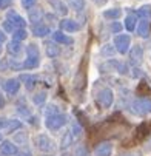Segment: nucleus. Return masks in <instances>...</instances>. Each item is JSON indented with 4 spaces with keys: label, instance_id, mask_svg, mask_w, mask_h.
<instances>
[{
    "label": "nucleus",
    "instance_id": "obj_47",
    "mask_svg": "<svg viewBox=\"0 0 151 156\" xmlns=\"http://www.w3.org/2000/svg\"><path fill=\"white\" fill-rule=\"evenodd\" d=\"M0 141H2V135H0Z\"/></svg>",
    "mask_w": 151,
    "mask_h": 156
},
{
    "label": "nucleus",
    "instance_id": "obj_3",
    "mask_svg": "<svg viewBox=\"0 0 151 156\" xmlns=\"http://www.w3.org/2000/svg\"><path fill=\"white\" fill-rule=\"evenodd\" d=\"M113 101H114L113 90H110V88H102V90L99 91V94H97V102H99L103 108L111 107Z\"/></svg>",
    "mask_w": 151,
    "mask_h": 156
},
{
    "label": "nucleus",
    "instance_id": "obj_38",
    "mask_svg": "<svg viewBox=\"0 0 151 156\" xmlns=\"http://www.w3.org/2000/svg\"><path fill=\"white\" fill-rule=\"evenodd\" d=\"M14 139H15L17 142H20V144H26V139H28V136H26V133H20V135H17Z\"/></svg>",
    "mask_w": 151,
    "mask_h": 156
},
{
    "label": "nucleus",
    "instance_id": "obj_13",
    "mask_svg": "<svg viewBox=\"0 0 151 156\" xmlns=\"http://www.w3.org/2000/svg\"><path fill=\"white\" fill-rule=\"evenodd\" d=\"M19 88H20V82L17 79H9L5 82V91L8 94H15L19 91Z\"/></svg>",
    "mask_w": 151,
    "mask_h": 156
},
{
    "label": "nucleus",
    "instance_id": "obj_21",
    "mask_svg": "<svg viewBox=\"0 0 151 156\" xmlns=\"http://www.w3.org/2000/svg\"><path fill=\"white\" fill-rule=\"evenodd\" d=\"M114 54H116V48L111 43H106V45H103L100 48V56H103V57H114Z\"/></svg>",
    "mask_w": 151,
    "mask_h": 156
},
{
    "label": "nucleus",
    "instance_id": "obj_29",
    "mask_svg": "<svg viewBox=\"0 0 151 156\" xmlns=\"http://www.w3.org/2000/svg\"><path fill=\"white\" fill-rule=\"evenodd\" d=\"M22 127V124L19 122V121H15V119H11V121H8L6 122V127H5V130L8 131V133H12L14 130H17V128H20Z\"/></svg>",
    "mask_w": 151,
    "mask_h": 156
},
{
    "label": "nucleus",
    "instance_id": "obj_33",
    "mask_svg": "<svg viewBox=\"0 0 151 156\" xmlns=\"http://www.w3.org/2000/svg\"><path fill=\"white\" fill-rule=\"evenodd\" d=\"M70 133H71V135H73V138H74V139L80 138V135H82V128H80V125H79V124H74Z\"/></svg>",
    "mask_w": 151,
    "mask_h": 156
},
{
    "label": "nucleus",
    "instance_id": "obj_7",
    "mask_svg": "<svg viewBox=\"0 0 151 156\" xmlns=\"http://www.w3.org/2000/svg\"><path fill=\"white\" fill-rule=\"evenodd\" d=\"M119 66H120V62H119V60L110 59V60L103 62V63L99 66V70H100L102 73H113V71H119Z\"/></svg>",
    "mask_w": 151,
    "mask_h": 156
},
{
    "label": "nucleus",
    "instance_id": "obj_27",
    "mask_svg": "<svg viewBox=\"0 0 151 156\" xmlns=\"http://www.w3.org/2000/svg\"><path fill=\"white\" fill-rule=\"evenodd\" d=\"M74 85H76V88H83V87H85V73H83V70H80V71L76 74V77H74Z\"/></svg>",
    "mask_w": 151,
    "mask_h": 156
},
{
    "label": "nucleus",
    "instance_id": "obj_15",
    "mask_svg": "<svg viewBox=\"0 0 151 156\" xmlns=\"http://www.w3.org/2000/svg\"><path fill=\"white\" fill-rule=\"evenodd\" d=\"M148 34H149V22L146 19H142L137 25V36L148 37Z\"/></svg>",
    "mask_w": 151,
    "mask_h": 156
},
{
    "label": "nucleus",
    "instance_id": "obj_5",
    "mask_svg": "<svg viewBox=\"0 0 151 156\" xmlns=\"http://www.w3.org/2000/svg\"><path fill=\"white\" fill-rule=\"evenodd\" d=\"M36 145H37L39 150L45 151V153H50V151L54 150V142H53L46 135H39V136L36 138Z\"/></svg>",
    "mask_w": 151,
    "mask_h": 156
},
{
    "label": "nucleus",
    "instance_id": "obj_2",
    "mask_svg": "<svg viewBox=\"0 0 151 156\" xmlns=\"http://www.w3.org/2000/svg\"><path fill=\"white\" fill-rule=\"evenodd\" d=\"M68 122V118L65 115H60V113H56V115H51L46 118V127L50 130H59L60 127H63L65 124Z\"/></svg>",
    "mask_w": 151,
    "mask_h": 156
},
{
    "label": "nucleus",
    "instance_id": "obj_26",
    "mask_svg": "<svg viewBox=\"0 0 151 156\" xmlns=\"http://www.w3.org/2000/svg\"><path fill=\"white\" fill-rule=\"evenodd\" d=\"M12 36H14V40L22 42V40H25V39H26L28 33H26V30H25V28H15V30H14V33H12Z\"/></svg>",
    "mask_w": 151,
    "mask_h": 156
},
{
    "label": "nucleus",
    "instance_id": "obj_31",
    "mask_svg": "<svg viewBox=\"0 0 151 156\" xmlns=\"http://www.w3.org/2000/svg\"><path fill=\"white\" fill-rule=\"evenodd\" d=\"M137 16L148 20V19L151 17V6H142V8L137 11Z\"/></svg>",
    "mask_w": 151,
    "mask_h": 156
},
{
    "label": "nucleus",
    "instance_id": "obj_34",
    "mask_svg": "<svg viewBox=\"0 0 151 156\" xmlns=\"http://www.w3.org/2000/svg\"><path fill=\"white\" fill-rule=\"evenodd\" d=\"M45 99H46V94L45 93H37L33 101H34V104H43V102H45Z\"/></svg>",
    "mask_w": 151,
    "mask_h": 156
},
{
    "label": "nucleus",
    "instance_id": "obj_25",
    "mask_svg": "<svg viewBox=\"0 0 151 156\" xmlns=\"http://www.w3.org/2000/svg\"><path fill=\"white\" fill-rule=\"evenodd\" d=\"M60 54V48L56 43H46V56L48 57H57Z\"/></svg>",
    "mask_w": 151,
    "mask_h": 156
},
{
    "label": "nucleus",
    "instance_id": "obj_36",
    "mask_svg": "<svg viewBox=\"0 0 151 156\" xmlns=\"http://www.w3.org/2000/svg\"><path fill=\"white\" fill-rule=\"evenodd\" d=\"M76 156H88V150H86L83 145H79L76 148Z\"/></svg>",
    "mask_w": 151,
    "mask_h": 156
},
{
    "label": "nucleus",
    "instance_id": "obj_20",
    "mask_svg": "<svg viewBox=\"0 0 151 156\" xmlns=\"http://www.w3.org/2000/svg\"><path fill=\"white\" fill-rule=\"evenodd\" d=\"M42 17H43L42 8H33V9H29V20L33 22V23H39V22L42 20Z\"/></svg>",
    "mask_w": 151,
    "mask_h": 156
},
{
    "label": "nucleus",
    "instance_id": "obj_41",
    "mask_svg": "<svg viewBox=\"0 0 151 156\" xmlns=\"http://www.w3.org/2000/svg\"><path fill=\"white\" fill-rule=\"evenodd\" d=\"M111 30H113L114 33H119V31L122 30V27H120L119 23H113V25H111Z\"/></svg>",
    "mask_w": 151,
    "mask_h": 156
},
{
    "label": "nucleus",
    "instance_id": "obj_32",
    "mask_svg": "<svg viewBox=\"0 0 151 156\" xmlns=\"http://www.w3.org/2000/svg\"><path fill=\"white\" fill-rule=\"evenodd\" d=\"M146 128H148V125H146V124H142V125L137 128V139H143V138L148 135Z\"/></svg>",
    "mask_w": 151,
    "mask_h": 156
},
{
    "label": "nucleus",
    "instance_id": "obj_43",
    "mask_svg": "<svg viewBox=\"0 0 151 156\" xmlns=\"http://www.w3.org/2000/svg\"><path fill=\"white\" fill-rule=\"evenodd\" d=\"M6 40V36H5V33L3 31H0V45H2V43Z\"/></svg>",
    "mask_w": 151,
    "mask_h": 156
},
{
    "label": "nucleus",
    "instance_id": "obj_19",
    "mask_svg": "<svg viewBox=\"0 0 151 156\" xmlns=\"http://www.w3.org/2000/svg\"><path fill=\"white\" fill-rule=\"evenodd\" d=\"M122 16V9L120 8H113V9H106L103 11V17L110 19V20H117Z\"/></svg>",
    "mask_w": 151,
    "mask_h": 156
},
{
    "label": "nucleus",
    "instance_id": "obj_17",
    "mask_svg": "<svg viewBox=\"0 0 151 156\" xmlns=\"http://www.w3.org/2000/svg\"><path fill=\"white\" fill-rule=\"evenodd\" d=\"M39 63H40V57H31V56H28L26 60L22 63V66L26 68V70H33V68H37Z\"/></svg>",
    "mask_w": 151,
    "mask_h": 156
},
{
    "label": "nucleus",
    "instance_id": "obj_39",
    "mask_svg": "<svg viewBox=\"0 0 151 156\" xmlns=\"http://www.w3.org/2000/svg\"><path fill=\"white\" fill-rule=\"evenodd\" d=\"M45 113H46V116L56 115V113H57V107H56V105H48V108L45 110Z\"/></svg>",
    "mask_w": 151,
    "mask_h": 156
},
{
    "label": "nucleus",
    "instance_id": "obj_46",
    "mask_svg": "<svg viewBox=\"0 0 151 156\" xmlns=\"http://www.w3.org/2000/svg\"><path fill=\"white\" fill-rule=\"evenodd\" d=\"M94 2H96L97 5H103V3L106 2V0H94Z\"/></svg>",
    "mask_w": 151,
    "mask_h": 156
},
{
    "label": "nucleus",
    "instance_id": "obj_6",
    "mask_svg": "<svg viewBox=\"0 0 151 156\" xmlns=\"http://www.w3.org/2000/svg\"><path fill=\"white\" fill-rule=\"evenodd\" d=\"M111 151H113V145L108 141H103V142L97 144L96 148H94L96 156H111Z\"/></svg>",
    "mask_w": 151,
    "mask_h": 156
},
{
    "label": "nucleus",
    "instance_id": "obj_28",
    "mask_svg": "<svg viewBox=\"0 0 151 156\" xmlns=\"http://www.w3.org/2000/svg\"><path fill=\"white\" fill-rule=\"evenodd\" d=\"M73 141H74V138H73V135L68 131V133H65L63 135V138H62V144H60V147L62 148H68L71 144H73Z\"/></svg>",
    "mask_w": 151,
    "mask_h": 156
},
{
    "label": "nucleus",
    "instance_id": "obj_18",
    "mask_svg": "<svg viewBox=\"0 0 151 156\" xmlns=\"http://www.w3.org/2000/svg\"><path fill=\"white\" fill-rule=\"evenodd\" d=\"M20 80H23V83H25V87L28 88V90H33L34 85H36L37 77L33 76V74H22V76H20Z\"/></svg>",
    "mask_w": 151,
    "mask_h": 156
},
{
    "label": "nucleus",
    "instance_id": "obj_16",
    "mask_svg": "<svg viewBox=\"0 0 151 156\" xmlns=\"http://www.w3.org/2000/svg\"><path fill=\"white\" fill-rule=\"evenodd\" d=\"M48 2L51 3V6H53L59 14H62V16H67V14H68V8L63 5L62 0H48Z\"/></svg>",
    "mask_w": 151,
    "mask_h": 156
},
{
    "label": "nucleus",
    "instance_id": "obj_35",
    "mask_svg": "<svg viewBox=\"0 0 151 156\" xmlns=\"http://www.w3.org/2000/svg\"><path fill=\"white\" fill-rule=\"evenodd\" d=\"M3 30L6 31V33H14V30H15V27L11 23L9 20H5L3 22Z\"/></svg>",
    "mask_w": 151,
    "mask_h": 156
},
{
    "label": "nucleus",
    "instance_id": "obj_4",
    "mask_svg": "<svg viewBox=\"0 0 151 156\" xmlns=\"http://www.w3.org/2000/svg\"><path fill=\"white\" fill-rule=\"evenodd\" d=\"M133 110L137 115H148L151 113V99H136L133 102Z\"/></svg>",
    "mask_w": 151,
    "mask_h": 156
},
{
    "label": "nucleus",
    "instance_id": "obj_14",
    "mask_svg": "<svg viewBox=\"0 0 151 156\" xmlns=\"http://www.w3.org/2000/svg\"><path fill=\"white\" fill-rule=\"evenodd\" d=\"M33 34L36 37H45L50 34V28L46 25H43V23H34L33 27Z\"/></svg>",
    "mask_w": 151,
    "mask_h": 156
},
{
    "label": "nucleus",
    "instance_id": "obj_45",
    "mask_svg": "<svg viewBox=\"0 0 151 156\" xmlns=\"http://www.w3.org/2000/svg\"><path fill=\"white\" fill-rule=\"evenodd\" d=\"M120 156H140V153L134 151V153H125V154H120Z\"/></svg>",
    "mask_w": 151,
    "mask_h": 156
},
{
    "label": "nucleus",
    "instance_id": "obj_11",
    "mask_svg": "<svg viewBox=\"0 0 151 156\" xmlns=\"http://www.w3.org/2000/svg\"><path fill=\"white\" fill-rule=\"evenodd\" d=\"M0 153H2L3 156H14L17 153V147L9 142V141H5L2 145H0Z\"/></svg>",
    "mask_w": 151,
    "mask_h": 156
},
{
    "label": "nucleus",
    "instance_id": "obj_8",
    "mask_svg": "<svg viewBox=\"0 0 151 156\" xmlns=\"http://www.w3.org/2000/svg\"><path fill=\"white\" fill-rule=\"evenodd\" d=\"M6 20H9L15 28H25V25H26V20L22 17V16H19L17 12H14V11H9L8 12Z\"/></svg>",
    "mask_w": 151,
    "mask_h": 156
},
{
    "label": "nucleus",
    "instance_id": "obj_1",
    "mask_svg": "<svg viewBox=\"0 0 151 156\" xmlns=\"http://www.w3.org/2000/svg\"><path fill=\"white\" fill-rule=\"evenodd\" d=\"M129 45H131V37H129L128 34H119V36L114 37V48H116V51H119L120 54L128 53Z\"/></svg>",
    "mask_w": 151,
    "mask_h": 156
},
{
    "label": "nucleus",
    "instance_id": "obj_44",
    "mask_svg": "<svg viewBox=\"0 0 151 156\" xmlns=\"http://www.w3.org/2000/svg\"><path fill=\"white\" fill-rule=\"evenodd\" d=\"M17 156H33L29 151H20V153H15Z\"/></svg>",
    "mask_w": 151,
    "mask_h": 156
},
{
    "label": "nucleus",
    "instance_id": "obj_37",
    "mask_svg": "<svg viewBox=\"0 0 151 156\" xmlns=\"http://www.w3.org/2000/svg\"><path fill=\"white\" fill-rule=\"evenodd\" d=\"M37 0H22V5H23L25 9H31L34 5H36Z\"/></svg>",
    "mask_w": 151,
    "mask_h": 156
},
{
    "label": "nucleus",
    "instance_id": "obj_40",
    "mask_svg": "<svg viewBox=\"0 0 151 156\" xmlns=\"http://www.w3.org/2000/svg\"><path fill=\"white\" fill-rule=\"evenodd\" d=\"M12 3V0H0V9H5Z\"/></svg>",
    "mask_w": 151,
    "mask_h": 156
},
{
    "label": "nucleus",
    "instance_id": "obj_23",
    "mask_svg": "<svg viewBox=\"0 0 151 156\" xmlns=\"http://www.w3.org/2000/svg\"><path fill=\"white\" fill-rule=\"evenodd\" d=\"M6 50H8V53H9V54L17 56V54H20V51H22V45H20V42H19V40H12V42H9V43H8Z\"/></svg>",
    "mask_w": 151,
    "mask_h": 156
},
{
    "label": "nucleus",
    "instance_id": "obj_42",
    "mask_svg": "<svg viewBox=\"0 0 151 156\" xmlns=\"http://www.w3.org/2000/svg\"><path fill=\"white\" fill-rule=\"evenodd\" d=\"M6 122H8V119H3V118H0V130L6 127Z\"/></svg>",
    "mask_w": 151,
    "mask_h": 156
},
{
    "label": "nucleus",
    "instance_id": "obj_24",
    "mask_svg": "<svg viewBox=\"0 0 151 156\" xmlns=\"http://www.w3.org/2000/svg\"><path fill=\"white\" fill-rule=\"evenodd\" d=\"M67 3L71 9H74L77 12H80L85 8V0H67Z\"/></svg>",
    "mask_w": 151,
    "mask_h": 156
},
{
    "label": "nucleus",
    "instance_id": "obj_12",
    "mask_svg": "<svg viewBox=\"0 0 151 156\" xmlns=\"http://www.w3.org/2000/svg\"><path fill=\"white\" fill-rule=\"evenodd\" d=\"M53 37H54L56 42L63 43V45H73V43H74V39H73V37H70V36H67V34H63L62 31H56V33L53 34Z\"/></svg>",
    "mask_w": 151,
    "mask_h": 156
},
{
    "label": "nucleus",
    "instance_id": "obj_22",
    "mask_svg": "<svg viewBox=\"0 0 151 156\" xmlns=\"http://www.w3.org/2000/svg\"><path fill=\"white\" fill-rule=\"evenodd\" d=\"M136 23H137V19H136V16H133V14H129V16H126L125 17V28H126V31H134L136 30Z\"/></svg>",
    "mask_w": 151,
    "mask_h": 156
},
{
    "label": "nucleus",
    "instance_id": "obj_30",
    "mask_svg": "<svg viewBox=\"0 0 151 156\" xmlns=\"http://www.w3.org/2000/svg\"><path fill=\"white\" fill-rule=\"evenodd\" d=\"M26 54L31 56V57H40V51H39L37 45H34V43L28 45V48H26Z\"/></svg>",
    "mask_w": 151,
    "mask_h": 156
},
{
    "label": "nucleus",
    "instance_id": "obj_9",
    "mask_svg": "<svg viewBox=\"0 0 151 156\" xmlns=\"http://www.w3.org/2000/svg\"><path fill=\"white\" fill-rule=\"evenodd\" d=\"M129 60H131L134 65H140L142 60H143V50L142 47L136 45L131 48V51H129Z\"/></svg>",
    "mask_w": 151,
    "mask_h": 156
},
{
    "label": "nucleus",
    "instance_id": "obj_10",
    "mask_svg": "<svg viewBox=\"0 0 151 156\" xmlns=\"http://www.w3.org/2000/svg\"><path fill=\"white\" fill-rule=\"evenodd\" d=\"M60 28L65 33H74V31H77L80 28V25L77 23L76 20H73V19H65V20L60 22Z\"/></svg>",
    "mask_w": 151,
    "mask_h": 156
}]
</instances>
